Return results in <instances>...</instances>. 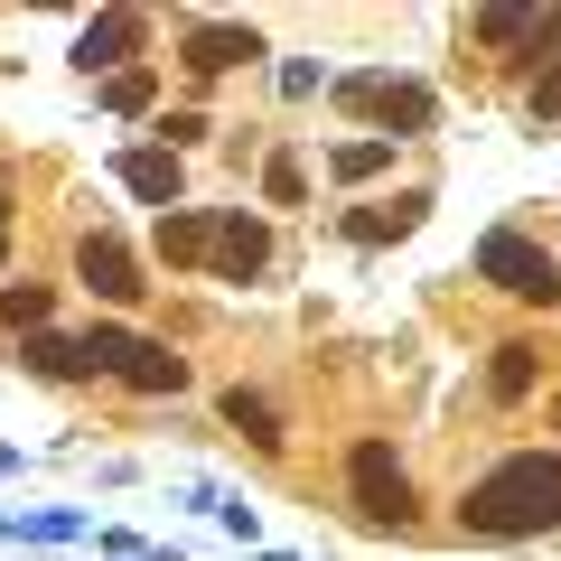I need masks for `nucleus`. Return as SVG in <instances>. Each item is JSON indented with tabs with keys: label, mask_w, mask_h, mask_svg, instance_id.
Returning <instances> with one entry per match:
<instances>
[{
	"label": "nucleus",
	"mask_w": 561,
	"mask_h": 561,
	"mask_svg": "<svg viewBox=\"0 0 561 561\" xmlns=\"http://www.w3.org/2000/svg\"><path fill=\"white\" fill-rule=\"evenodd\" d=\"M478 280H486V290H505L515 309H561V253H552V243H534L524 225H496V234L478 243Z\"/></svg>",
	"instance_id": "obj_2"
},
{
	"label": "nucleus",
	"mask_w": 561,
	"mask_h": 561,
	"mask_svg": "<svg viewBox=\"0 0 561 561\" xmlns=\"http://www.w3.org/2000/svg\"><path fill=\"white\" fill-rule=\"evenodd\" d=\"M262 197H272V206H300V197H309V179H300V160H290V150L262 169Z\"/></svg>",
	"instance_id": "obj_21"
},
{
	"label": "nucleus",
	"mask_w": 561,
	"mask_h": 561,
	"mask_svg": "<svg viewBox=\"0 0 561 561\" xmlns=\"http://www.w3.org/2000/svg\"><path fill=\"white\" fill-rule=\"evenodd\" d=\"M10 225H20V206H10V197H0V262H10Z\"/></svg>",
	"instance_id": "obj_23"
},
{
	"label": "nucleus",
	"mask_w": 561,
	"mask_h": 561,
	"mask_svg": "<svg viewBox=\"0 0 561 561\" xmlns=\"http://www.w3.org/2000/svg\"><path fill=\"white\" fill-rule=\"evenodd\" d=\"M468 38H478L486 57H505V66H524V57L542 66V47L561 38V10H478V20H468Z\"/></svg>",
	"instance_id": "obj_7"
},
{
	"label": "nucleus",
	"mask_w": 561,
	"mask_h": 561,
	"mask_svg": "<svg viewBox=\"0 0 561 561\" xmlns=\"http://www.w3.org/2000/svg\"><path fill=\"white\" fill-rule=\"evenodd\" d=\"M346 496H356L365 524H383V534H412V468L393 459V440H356L346 449Z\"/></svg>",
	"instance_id": "obj_3"
},
{
	"label": "nucleus",
	"mask_w": 561,
	"mask_h": 561,
	"mask_svg": "<svg viewBox=\"0 0 561 561\" xmlns=\"http://www.w3.org/2000/svg\"><path fill=\"white\" fill-rule=\"evenodd\" d=\"M206 262H216V280H262L272 272V225L262 216H216V243H206Z\"/></svg>",
	"instance_id": "obj_8"
},
{
	"label": "nucleus",
	"mask_w": 561,
	"mask_h": 561,
	"mask_svg": "<svg viewBox=\"0 0 561 561\" xmlns=\"http://www.w3.org/2000/svg\"><path fill=\"white\" fill-rule=\"evenodd\" d=\"M524 113H534V122H561V38H552V57L534 66V84H524Z\"/></svg>",
	"instance_id": "obj_17"
},
{
	"label": "nucleus",
	"mask_w": 561,
	"mask_h": 561,
	"mask_svg": "<svg viewBox=\"0 0 561 561\" xmlns=\"http://www.w3.org/2000/svg\"><path fill=\"white\" fill-rule=\"evenodd\" d=\"M459 534H478V542L561 534V449H505L496 468H478L459 486Z\"/></svg>",
	"instance_id": "obj_1"
},
{
	"label": "nucleus",
	"mask_w": 561,
	"mask_h": 561,
	"mask_svg": "<svg viewBox=\"0 0 561 561\" xmlns=\"http://www.w3.org/2000/svg\"><path fill=\"white\" fill-rule=\"evenodd\" d=\"M337 94H346V113H375L383 140H412V131H431V122H440L431 84H412V76H346Z\"/></svg>",
	"instance_id": "obj_5"
},
{
	"label": "nucleus",
	"mask_w": 561,
	"mask_h": 561,
	"mask_svg": "<svg viewBox=\"0 0 561 561\" xmlns=\"http://www.w3.org/2000/svg\"><path fill=\"white\" fill-rule=\"evenodd\" d=\"M187 140H206V113H169L160 122V150H187Z\"/></svg>",
	"instance_id": "obj_22"
},
{
	"label": "nucleus",
	"mask_w": 561,
	"mask_h": 561,
	"mask_svg": "<svg viewBox=\"0 0 561 561\" xmlns=\"http://www.w3.org/2000/svg\"><path fill=\"white\" fill-rule=\"evenodd\" d=\"M84 356L94 375H122L131 393H187V356L160 337H131V328H84Z\"/></svg>",
	"instance_id": "obj_4"
},
{
	"label": "nucleus",
	"mask_w": 561,
	"mask_h": 561,
	"mask_svg": "<svg viewBox=\"0 0 561 561\" xmlns=\"http://www.w3.org/2000/svg\"><path fill=\"white\" fill-rule=\"evenodd\" d=\"M421 216H431V197L402 187V197H383V206H356V216H346V243H393V234H412Z\"/></svg>",
	"instance_id": "obj_12"
},
{
	"label": "nucleus",
	"mask_w": 561,
	"mask_h": 561,
	"mask_svg": "<svg viewBox=\"0 0 561 561\" xmlns=\"http://www.w3.org/2000/svg\"><path fill=\"white\" fill-rule=\"evenodd\" d=\"M328 169H337V179L356 187V179H375V169H393V140H346V150H337Z\"/></svg>",
	"instance_id": "obj_18"
},
{
	"label": "nucleus",
	"mask_w": 561,
	"mask_h": 561,
	"mask_svg": "<svg viewBox=\"0 0 561 561\" xmlns=\"http://www.w3.org/2000/svg\"><path fill=\"white\" fill-rule=\"evenodd\" d=\"M542 356H552L542 337H505L496 356H486V393H496V402H534V383H542Z\"/></svg>",
	"instance_id": "obj_11"
},
{
	"label": "nucleus",
	"mask_w": 561,
	"mask_h": 561,
	"mask_svg": "<svg viewBox=\"0 0 561 561\" xmlns=\"http://www.w3.org/2000/svg\"><path fill=\"white\" fill-rule=\"evenodd\" d=\"M20 356H28V375H47V383H76V375H94V356H84V337H28Z\"/></svg>",
	"instance_id": "obj_16"
},
{
	"label": "nucleus",
	"mask_w": 561,
	"mask_h": 561,
	"mask_svg": "<svg viewBox=\"0 0 561 561\" xmlns=\"http://www.w3.org/2000/svg\"><path fill=\"white\" fill-rule=\"evenodd\" d=\"M552 431H561V393H552Z\"/></svg>",
	"instance_id": "obj_24"
},
{
	"label": "nucleus",
	"mask_w": 561,
	"mask_h": 561,
	"mask_svg": "<svg viewBox=\"0 0 561 561\" xmlns=\"http://www.w3.org/2000/svg\"><path fill=\"white\" fill-rule=\"evenodd\" d=\"M140 47H150V20H140V10H103V20L76 38V66H84V76H94V66L122 76V57H140Z\"/></svg>",
	"instance_id": "obj_9"
},
{
	"label": "nucleus",
	"mask_w": 561,
	"mask_h": 561,
	"mask_svg": "<svg viewBox=\"0 0 561 561\" xmlns=\"http://www.w3.org/2000/svg\"><path fill=\"white\" fill-rule=\"evenodd\" d=\"M253 57H262L253 28H216V20H197V28L179 38V66H187V76H225V66H253Z\"/></svg>",
	"instance_id": "obj_10"
},
{
	"label": "nucleus",
	"mask_w": 561,
	"mask_h": 561,
	"mask_svg": "<svg viewBox=\"0 0 561 561\" xmlns=\"http://www.w3.org/2000/svg\"><path fill=\"white\" fill-rule=\"evenodd\" d=\"M122 187L169 216V206H179V150H122Z\"/></svg>",
	"instance_id": "obj_13"
},
{
	"label": "nucleus",
	"mask_w": 561,
	"mask_h": 561,
	"mask_svg": "<svg viewBox=\"0 0 561 561\" xmlns=\"http://www.w3.org/2000/svg\"><path fill=\"white\" fill-rule=\"evenodd\" d=\"M225 421H234L253 449H280V402H272V393H253V383H234V393H225Z\"/></svg>",
	"instance_id": "obj_15"
},
{
	"label": "nucleus",
	"mask_w": 561,
	"mask_h": 561,
	"mask_svg": "<svg viewBox=\"0 0 561 561\" xmlns=\"http://www.w3.org/2000/svg\"><path fill=\"white\" fill-rule=\"evenodd\" d=\"M206 243H216V216H197V206H169L160 216V262H206Z\"/></svg>",
	"instance_id": "obj_14"
},
{
	"label": "nucleus",
	"mask_w": 561,
	"mask_h": 561,
	"mask_svg": "<svg viewBox=\"0 0 561 561\" xmlns=\"http://www.w3.org/2000/svg\"><path fill=\"white\" fill-rule=\"evenodd\" d=\"M47 319V280H20V290H0V328H38Z\"/></svg>",
	"instance_id": "obj_20"
},
{
	"label": "nucleus",
	"mask_w": 561,
	"mask_h": 561,
	"mask_svg": "<svg viewBox=\"0 0 561 561\" xmlns=\"http://www.w3.org/2000/svg\"><path fill=\"white\" fill-rule=\"evenodd\" d=\"M150 94H160V76H150V66H122V76L103 84V103H113V113H150Z\"/></svg>",
	"instance_id": "obj_19"
},
{
	"label": "nucleus",
	"mask_w": 561,
	"mask_h": 561,
	"mask_svg": "<svg viewBox=\"0 0 561 561\" xmlns=\"http://www.w3.org/2000/svg\"><path fill=\"white\" fill-rule=\"evenodd\" d=\"M76 280L94 290L103 309H140V300H150V272H140L131 243L103 234V225H94V234H76Z\"/></svg>",
	"instance_id": "obj_6"
}]
</instances>
